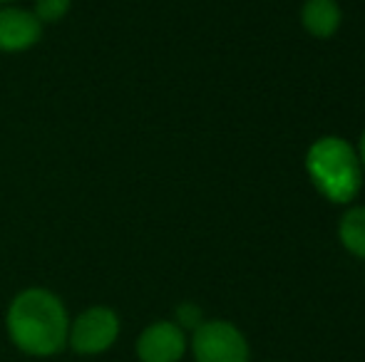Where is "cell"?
I'll return each instance as SVG.
<instances>
[{"label": "cell", "mask_w": 365, "mask_h": 362, "mask_svg": "<svg viewBox=\"0 0 365 362\" xmlns=\"http://www.w3.org/2000/svg\"><path fill=\"white\" fill-rule=\"evenodd\" d=\"M5 328L13 345L33 358H50L68 345L70 315L65 303L48 288H25L10 300Z\"/></svg>", "instance_id": "obj_1"}, {"label": "cell", "mask_w": 365, "mask_h": 362, "mask_svg": "<svg viewBox=\"0 0 365 362\" xmlns=\"http://www.w3.org/2000/svg\"><path fill=\"white\" fill-rule=\"evenodd\" d=\"M306 171L313 186L331 203H351L363 186L358 151L343 137H321L306 154Z\"/></svg>", "instance_id": "obj_2"}, {"label": "cell", "mask_w": 365, "mask_h": 362, "mask_svg": "<svg viewBox=\"0 0 365 362\" xmlns=\"http://www.w3.org/2000/svg\"><path fill=\"white\" fill-rule=\"evenodd\" d=\"M197 362H249V343L236 325L226 320H204L192 335Z\"/></svg>", "instance_id": "obj_3"}, {"label": "cell", "mask_w": 365, "mask_h": 362, "mask_svg": "<svg viewBox=\"0 0 365 362\" xmlns=\"http://www.w3.org/2000/svg\"><path fill=\"white\" fill-rule=\"evenodd\" d=\"M120 338V315L107 305H92L70 320L68 345L80 355H100Z\"/></svg>", "instance_id": "obj_4"}, {"label": "cell", "mask_w": 365, "mask_h": 362, "mask_svg": "<svg viewBox=\"0 0 365 362\" xmlns=\"http://www.w3.org/2000/svg\"><path fill=\"white\" fill-rule=\"evenodd\" d=\"M43 23L30 8L0 5V53L18 55L28 53L43 40Z\"/></svg>", "instance_id": "obj_5"}, {"label": "cell", "mask_w": 365, "mask_h": 362, "mask_svg": "<svg viewBox=\"0 0 365 362\" xmlns=\"http://www.w3.org/2000/svg\"><path fill=\"white\" fill-rule=\"evenodd\" d=\"M187 353V333L174 320H157L137 338V358L142 362H179Z\"/></svg>", "instance_id": "obj_6"}, {"label": "cell", "mask_w": 365, "mask_h": 362, "mask_svg": "<svg viewBox=\"0 0 365 362\" xmlns=\"http://www.w3.org/2000/svg\"><path fill=\"white\" fill-rule=\"evenodd\" d=\"M343 13L336 0H306L301 8V25L308 35L328 40L341 28Z\"/></svg>", "instance_id": "obj_7"}, {"label": "cell", "mask_w": 365, "mask_h": 362, "mask_svg": "<svg viewBox=\"0 0 365 362\" xmlns=\"http://www.w3.org/2000/svg\"><path fill=\"white\" fill-rule=\"evenodd\" d=\"M338 238L351 256L365 258V206H351L338 221Z\"/></svg>", "instance_id": "obj_8"}, {"label": "cell", "mask_w": 365, "mask_h": 362, "mask_svg": "<svg viewBox=\"0 0 365 362\" xmlns=\"http://www.w3.org/2000/svg\"><path fill=\"white\" fill-rule=\"evenodd\" d=\"M30 10L45 28V25L63 23L70 15V10H73V0H35Z\"/></svg>", "instance_id": "obj_9"}, {"label": "cell", "mask_w": 365, "mask_h": 362, "mask_svg": "<svg viewBox=\"0 0 365 362\" xmlns=\"http://www.w3.org/2000/svg\"><path fill=\"white\" fill-rule=\"evenodd\" d=\"M174 323L179 325V328L187 333V330H197L199 325L204 323V313H202V308H199L197 303H182V305H177V313H174Z\"/></svg>", "instance_id": "obj_10"}, {"label": "cell", "mask_w": 365, "mask_h": 362, "mask_svg": "<svg viewBox=\"0 0 365 362\" xmlns=\"http://www.w3.org/2000/svg\"><path fill=\"white\" fill-rule=\"evenodd\" d=\"M358 159H361V166H363V174H365V132L361 134V142H358Z\"/></svg>", "instance_id": "obj_11"}, {"label": "cell", "mask_w": 365, "mask_h": 362, "mask_svg": "<svg viewBox=\"0 0 365 362\" xmlns=\"http://www.w3.org/2000/svg\"><path fill=\"white\" fill-rule=\"evenodd\" d=\"M18 0H0V5H15Z\"/></svg>", "instance_id": "obj_12"}]
</instances>
